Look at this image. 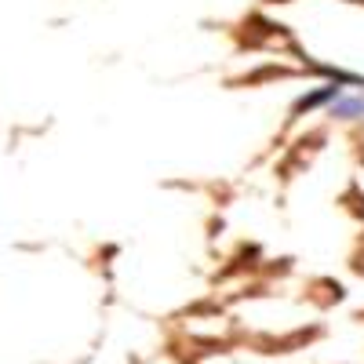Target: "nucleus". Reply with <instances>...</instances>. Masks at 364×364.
Returning a JSON list of instances; mask_svg holds the SVG:
<instances>
[{
    "label": "nucleus",
    "instance_id": "nucleus-1",
    "mask_svg": "<svg viewBox=\"0 0 364 364\" xmlns=\"http://www.w3.org/2000/svg\"><path fill=\"white\" fill-rule=\"evenodd\" d=\"M336 113H339V117H346V113H364V99H357V102H339Z\"/></svg>",
    "mask_w": 364,
    "mask_h": 364
},
{
    "label": "nucleus",
    "instance_id": "nucleus-2",
    "mask_svg": "<svg viewBox=\"0 0 364 364\" xmlns=\"http://www.w3.org/2000/svg\"><path fill=\"white\" fill-rule=\"evenodd\" d=\"M357 269H360V273H364V255H360V262H357Z\"/></svg>",
    "mask_w": 364,
    "mask_h": 364
}]
</instances>
